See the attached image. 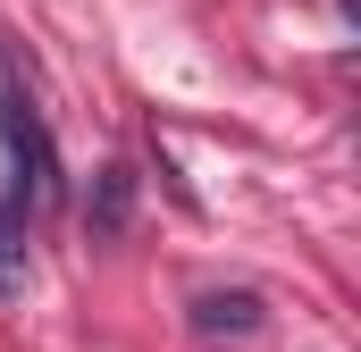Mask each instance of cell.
I'll use <instances>...</instances> for the list:
<instances>
[{"label":"cell","instance_id":"cell-1","mask_svg":"<svg viewBox=\"0 0 361 352\" xmlns=\"http://www.w3.org/2000/svg\"><path fill=\"white\" fill-rule=\"evenodd\" d=\"M0 143H8V160H17V176H25V201H34V210H51V201H59V151H51L42 118H34L17 92L0 101Z\"/></svg>","mask_w":361,"mask_h":352},{"label":"cell","instance_id":"cell-2","mask_svg":"<svg viewBox=\"0 0 361 352\" xmlns=\"http://www.w3.org/2000/svg\"><path fill=\"white\" fill-rule=\"evenodd\" d=\"M261 319H269V302H261L252 285H202V294H193V336H210V344L261 336Z\"/></svg>","mask_w":361,"mask_h":352},{"label":"cell","instance_id":"cell-3","mask_svg":"<svg viewBox=\"0 0 361 352\" xmlns=\"http://www.w3.org/2000/svg\"><path fill=\"white\" fill-rule=\"evenodd\" d=\"M85 227H92V244H118V235L135 227V168H126V160H101V168H92Z\"/></svg>","mask_w":361,"mask_h":352},{"label":"cell","instance_id":"cell-4","mask_svg":"<svg viewBox=\"0 0 361 352\" xmlns=\"http://www.w3.org/2000/svg\"><path fill=\"white\" fill-rule=\"evenodd\" d=\"M0 285H8V277H0Z\"/></svg>","mask_w":361,"mask_h":352}]
</instances>
